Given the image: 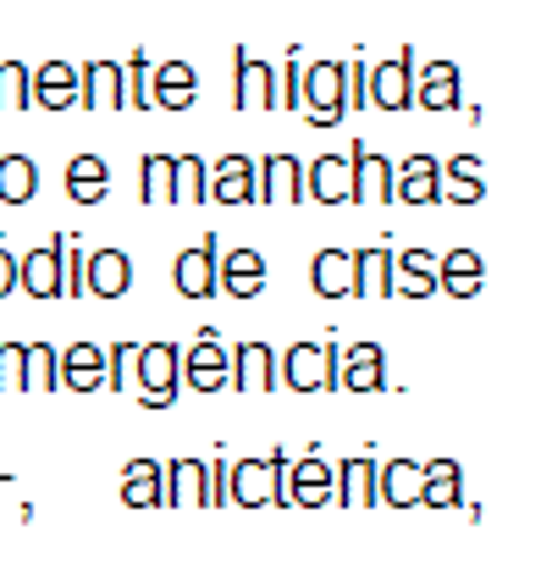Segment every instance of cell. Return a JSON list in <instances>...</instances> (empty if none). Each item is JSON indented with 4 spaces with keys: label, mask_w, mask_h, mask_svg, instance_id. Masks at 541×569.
<instances>
[{
    "label": "cell",
    "mask_w": 541,
    "mask_h": 569,
    "mask_svg": "<svg viewBox=\"0 0 541 569\" xmlns=\"http://www.w3.org/2000/svg\"><path fill=\"white\" fill-rule=\"evenodd\" d=\"M304 117L310 128H338L343 122V61H304Z\"/></svg>",
    "instance_id": "cell-3"
},
{
    "label": "cell",
    "mask_w": 541,
    "mask_h": 569,
    "mask_svg": "<svg viewBox=\"0 0 541 569\" xmlns=\"http://www.w3.org/2000/svg\"><path fill=\"white\" fill-rule=\"evenodd\" d=\"M122 94H128V106H150V56L144 50H133L128 56V67H122Z\"/></svg>",
    "instance_id": "cell-40"
},
{
    "label": "cell",
    "mask_w": 541,
    "mask_h": 569,
    "mask_svg": "<svg viewBox=\"0 0 541 569\" xmlns=\"http://www.w3.org/2000/svg\"><path fill=\"white\" fill-rule=\"evenodd\" d=\"M204 193H210L204 156H172V199H178V204H199Z\"/></svg>",
    "instance_id": "cell-36"
},
{
    "label": "cell",
    "mask_w": 541,
    "mask_h": 569,
    "mask_svg": "<svg viewBox=\"0 0 541 569\" xmlns=\"http://www.w3.org/2000/svg\"><path fill=\"white\" fill-rule=\"evenodd\" d=\"M178 293L182 299L221 293V249H216V238H204V243H193V249L178 254Z\"/></svg>",
    "instance_id": "cell-10"
},
{
    "label": "cell",
    "mask_w": 541,
    "mask_h": 569,
    "mask_svg": "<svg viewBox=\"0 0 541 569\" xmlns=\"http://www.w3.org/2000/svg\"><path fill=\"white\" fill-rule=\"evenodd\" d=\"M354 199L360 204H381V199H392V161L387 156H370L364 144H354Z\"/></svg>",
    "instance_id": "cell-28"
},
{
    "label": "cell",
    "mask_w": 541,
    "mask_h": 569,
    "mask_svg": "<svg viewBox=\"0 0 541 569\" xmlns=\"http://www.w3.org/2000/svg\"><path fill=\"white\" fill-rule=\"evenodd\" d=\"M392 199H403V204H437L442 199V167L431 156H409L403 167H392Z\"/></svg>",
    "instance_id": "cell-16"
},
{
    "label": "cell",
    "mask_w": 541,
    "mask_h": 569,
    "mask_svg": "<svg viewBox=\"0 0 541 569\" xmlns=\"http://www.w3.org/2000/svg\"><path fill=\"white\" fill-rule=\"evenodd\" d=\"M254 193H260V167L249 156H221L210 167V193L204 199H216V204H249Z\"/></svg>",
    "instance_id": "cell-13"
},
{
    "label": "cell",
    "mask_w": 541,
    "mask_h": 569,
    "mask_svg": "<svg viewBox=\"0 0 541 569\" xmlns=\"http://www.w3.org/2000/svg\"><path fill=\"white\" fill-rule=\"evenodd\" d=\"M139 193H144V204H172V156H144Z\"/></svg>",
    "instance_id": "cell-38"
},
{
    "label": "cell",
    "mask_w": 541,
    "mask_h": 569,
    "mask_svg": "<svg viewBox=\"0 0 541 569\" xmlns=\"http://www.w3.org/2000/svg\"><path fill=\"white\" fill-rule=\"evenodd\" d=\"M282 72V89H277V106H288V111H299V100H304V61H299V50L288 56V67H277Z\"/></svg>",
    "instance_id": "cell-43"
},
{
    "label": "cell",
    "mask_w": 541,
    "mask_h": 569,
    "mask_svg": "<svg viewBox=\"0 0 541 569\" xmlns=\"http://www.w3.org/2000/svg\"><path fill=\"white\" fill-rule=\"evenodd\" d=\"M133 392L144 409H172L182 392V349L178 343H139V371Z\"/></svg>",
    "instance_id": "cell-2"
},
{
    "label": "cell",
    "mask_w": 541,
    "mask_h": 569,
    "mask_svg": "<svg viewBox=\"0 0 541 569\" xmlns=\"http://www.w3.org/2000/svg\"><path fill=\"white\" fill-rule=\"evenodd\" d=\"M83 288H89L94 299H122V293L133 288V260H128L122 249H94V254L83 260Z\"/></svg>",
    "instance_id": "cell-14"
},
{
    "label": "cell",
    "mask_w": 541,
    "mask_h": 569,
    "mask_svg": "<svg viewBox=\"0 0 541 569\" xmlns=\"http://www.w3.org/2000/svg\"><path fill=\"white\" fill-rule=\"evenodd\" d=\"M161 459H133L128 470H122V503H133V509H156L161 503Z\"/></svg>",
    "instance_id": "cell-34"
},
{
    "label": "cell",
    "mask_w": 541,
    "mask_h": 569,
    "mask_svg": "<svg viewBox=\"0 0 541 569\" xmlns=\"http://www.w3.org/2000/svg\"><path fill=\"white\" fill-rule=\"evenodd\" d=\"M392 293H403V299H431L437 293V260H431V249L392 254Z\"/></svg>",
    "instance_id": "cell-26"
},
{
    "label": "cell",
    "mask_w": 541,
    "mask_h": 569,
    "mask_svg": "<svg viewBox=\"0 0 541 569\" xmlns=\"http://www.w3.org/2000/svg\"><path fill=\"white\" fill-rule=\"evenodd\" d=\"M232 106L277 111V67H266L254 50H232Z\"/></svg>",
    "instance_id": "cell-7"
},
{
    "label": "cell",
    "mask_w": 541,
    "mask_h": 569,
    "mask_svg": "<svg viewBox=\"0 0 541 569\" xmlns=\"http://www.w3.org/2000/svg\"><path fill=\"white\" fill-rule=\"evenodd\" d=\"M354 293L360 299H387L392 293V249H360L354 254Z\"/></svg>",
    "instance_id": "cell-33"
},
{
    "label": "cell",
    "mask_w": 541,
    "mask_h": 569,
    "mask_svg": "<svg viewBox=\"0 0 541 569\" xmlns=\"http://www.w3.org/2000/svg\"><path fill=\"white\" fill-rule=\"evenodd\" d=\"M56 381L72 387V392H94V387H106V349H100V343H72V349H61Z\"/></svg>",
    "instance_id": "cell-19"
},
{
    "label": "cell",
    "mask_w": 541,
    "mask_h": 569,
    "mask_svg": "<svg viewBox=\"0 0 541 569\" xmlns=\"http://www.w3.org/2000/svg\"><path fill=\"white\" fill-rule=\"evenodd\" d=\"M182 381L193 392H221L232 387V360H227V343H216V332L204 327L188 349H182Z\"/></svg>",
    "instance_id": "cell-6"
},
{
    "label": "cell",
    "mask_w": 541,
    "mask_h": 569,
    "mask_svg": "<svg viewBox=\"0 0 541 569\" xmlns=\"http://www.w3.org/2000/svg\"><path fill=\"white\" fill-rule=\"evenodd\" d=\"M288 448L266 453V459H232L227 465V498L238 509H266V503H282V481H288Z\"/></svg>",
    "instance_id": "cell-1"
},
{
    "label": "cell",
    "mask_w": 541,
    "mask_h": 569,
    "mask_svg": "<svg viewBox=\"0 0 541 569\" xmlns=\"http://www.w3.org/2000/svg\"><path fill=\"white\" fill-rule=\"evenodd\" d=\"M227 465H232V459H210V509L227 503Z\"/></svg>",
    "instance_id": "cell-46"
},
{
    "label": "cell",
    "mask_w": 541,
    "mask_h": 569,
    "mask_svg": "<svg viewBox=\"0 0 541 569\" xmlns=\"http://www.w3.org/2000/svg\"><path fill=\"white\" fill-rule=\"evenodd\" d=\"M39 193V167L28 156H0V199L6 204H28Z\"/></svg>",
    "instance_id": "cell-35"
},
{
    "label": "cell",
    "mask_w": 541,
    "mask_h": 569,
    "mask_svg": "<svg viewBox=\"0 0 541 569\" xmlns=\"http://www.w3.org/2000/svg\"><path fill=\"white\" fill-rule=\"evenodd\" d=\"M332 492L343 498V509H370L375 503V459H364V453L360 459H343Z\"/></svg>",
    "instance_id": "cell-31"
},
{
    "label": "cell",
    "mask_w": 541,
    "mask_h": 569,
    "mask_svg": "<svg viewBox=\"0 0 541 569\" xmlns=\"http://www.w3.org/2000/svg\"><path fill=\"white\" fill-rule=\"evenodd\" d=\"M6 293H17V254L0 243V299H6Z\"/></svg>",
    "instance_id": "cell-47"
},
{
    "label": "cell",
    "mask_w": 541,
    "mask_h": 569,
    "mask_svg": "<svg viewBox=\"0 0 541 569\" xmlns=\"http://www.w3.org/2000/svg\"><path fill=\"white\" fill-rule=\"evenodd\" d=\"M56 254H61V293L67 299H78V293H89L83 288V249H78V238H56Z\"/></svg>",
    "instance_id": "cell-39"
},
{
    "label": "cell",
    "mask_w": 541,
    "mask_h": 569,
    "mask_svg": "<svg viewBox=\"0 0 541 569\" xmlns=\"http://www.w3.org/2000/svg\"><path fill=\"white\" fill-rule=\"evenodd\" d=\"M133 371H139V343H117V349H106V387H111V392L133 387Z\"/></svg>",
    "instance_id": "cell-41"
},
{
    "label": "cell",
    "mask_w": 541,
    "mask_h": 569,
    "mask_svg": "<svg viewBox=\"0 0 541 569\" xmlns=\"http://www.w3.org/2000/svg\"><path fill=\"white\" fill-rule=\"evenodd\" d=\"M338 349L343 343H293L277 366V381H288L293 392H321L338 387Z\"/></svg>",
    "instance_id": "cell-4"
},
{
    "label": "cell",
    "mask_w": 541,
    "mask_h": 569,
    "mask_svg": "<svg viewBox=\"0 0 541 569\" xmlns=\"http://www.w3.org/2000/svg\"><path fill=\"white\" fill-rule=\"evenodd\" d=\"M299 193H304V167L293 156H266V167H260V199L293 204Z\"/></svg>",
    "instance_id": "cell-30"
},
{
    "label": "cell",
    "mask_w": 541,
    "mask_h": 569,
    "mask_svg": "<svg viewBox=\"0 0 541 569\" xmlns=\"http://www.w3.org/2000/svg\"><path fill=\"white\" fill-rule=\"evenodd\" d=\"M420 470H425L420 509H459V492H464V465H459V459H431V465H420Z\"/></svg>",
    "instance_id": "cell-27"
},
{
    "label": "cell",
    "mask_w": 541,
    "mask_h": 569,
    "mask_svg": "<svg viewBox=\"0 0 541 569\" xmlns=\"http://www.w3.org/2000/svg\"><path fill=\"white\" fill-rule=\"evenodd\" d=\"M420 111H453L459 106V67L453 61H425L414 67V100Z\"/></svg>",
    "instance_id": "cell-17"
},
{
    "label": "cell",
    "mask_w": 541,
    "mask_h": 569,
    "mask_svg": "<svg viewBox=\"0 0 541 569\" xmlns=\"http://www.w3.org/2000/svg\"><path fill=\"white\" fill-rule=\"evenodd\" d=\"M448 178H453V183H487V178H481V156H453V161H448Z\"/></svg>",
    "instance_id": "cell-45"
},
{
    "label": "cell",
    "mask_w": 541,
    "mask_h": 569,
    "mask_svg": "<svg viewBox=\"0 0 541 569\" xmlns=\"http://www.w3.org/2000/svg\"><path fill=\"white\" fill-rule=\"evenodd\" d=\"M167 509H210V459H172L161 470Z\"/></svg>",
    "instance_id": "cell-9"
},
{
    "label": "cell",
    "mask_w": 541,
    "mask_h": 569,
    "mask_svg": "<svg viewBox=\"0 0 541 569\" xmlns=\"http://www.w3.org/2000/svg\"><path fill=\"white\" fill-rule=\"evenodd\" d=\"M338 387H349V392H381L387 387V355H381V343H349V349H338Z\"/></svg>",
    "instance_id": "cell-12"
},
{
    "label": "cell",
    "mask_w": 541,
    "mask_h": 569,
    "mask_svg": "<svg viewBox=\"0 0 541 569\" xmlns=\"http://www.w3.org/2000/svg\"><path fill=\"white\" fill-rule=\"evenodd\" d=\"M310 282H315L321 299H343V293H354V254H349V249H321L315 266H310Z\"/></svg>",
    "instance_id": "cell-29"
},
{
    "label": "cell",
    "mask_w": 541,
    "mask_h": 569,
    "mask_svg": "<svg viewBox=\"0 0 541 569\" xmlns=\"http://www.w3.org/2000/svg\"><path fill=\"white\" fill-rule=\"evenodd\" d=\"M414 100V50H398L364 72V106L375 111H403Z\"/></svg>",
    "instance_id": "cell-5"
},
{
    "label": "cell",
    "mask_w": 541,
    "mask_h": 569,
    "mask_svg": "<svg viewBox=\"0 0 541 569\" xmlns=\"http://www.w3.org/2000/svg\"><path fill=\"white\" fill-rule=\"evenodd\" d=\"M17 288L33 293V299H61V254H56V238L17 260Z\"/></svg>",
    "instance_id": "cell-20"
},
{
    "label": "cell",
    "mask_w": 541,
    "mask_h": 569,
    "mask_svg": "<svg viewBox=\"0 0 541 569\" xmlns=\"http://www.w3.org/2000/svg\"><path fill=\"white\" fill-rule=\"evenodd\" d=\"M78 83H83V106L89 111H122L128 106V94H122V67L117 61H89L83 72H78Z\"/></svg>",
    "instance_id": "cell-24"
},
{
    "label": "cell",
    "mask_w": 541,
    "mask_h": 569,
    "mask_svg": "<svg viewBox=\"0 0 541 569\" xmlns=\"http://www.w3.org/2000/svg\"><path fill=\"white\" fill-rule=\"evenodd\" d=\"M420 487H425L420 459L375 465V503H387V509H409V503H420Z\"/></svg>",
    "instance_id": "cell-18"
},
{
    "label": "cell",
    "mask_w": 541,
    "mask_h": 569,
    "mask_svg": "<svg viewBox=\"0 0 541 569\" xmlns=\"http://www.w3.org/2000/svg\"><path fill=\"white\" fill-rule=\"evenodd\" d=\"M83 83H78V67L72 61H44V67H28V100H39L44 111H67L78 106Z\"/></svg>",
    "instance_id": "cell-11"
},
{
    "label": "cell",
    "mask_w": 541,
    "mask_h": 569,
    "mask_svg": "<svg viewBox=\"0 0 541 569\" xmlns=\"http://www.w3.org/2000/svg\"><path fill=\"white\" fill-rule=\"evenodd\" d=\"M56 360H61V349H50V343H28V349H22V387H28V392H33V387H39V392L61 387V381H56Z\"/></svg>",
    "instance_id": "cell-37"
},
{
    "label": "cell",
    "mask_w": 541,
    "mask_h": 569,
    "mask_svg": "<svg viewBox=\"0 0 541 569\" xmlns=\"http://www.w3.org/2000/svg\"><path fill=\"white\" fill-rule=\"evenodd\" d=\"M22 387V343H0V392Z\"/></svg>",
    "instance_id": "cell-44"
},
{
    "label": "cell",
    "mask_w": 541,
    "mask_h": 569,
    "mask_svg": "<svg viewBox=\"0 0 541 569\" xmlns=\"http://www.w3.org/2000/svg\"><path fill=\"white\" fill-rule=\"evenodd\" d=\"M332 481H338V465L321 459V453H304L299 465H288L282 503H293V509H321V503L332 498Z\"/></svg>",
    "instance_id": "cell-8"
},
{
    "label": "cell",
    "mask_w": 541,
    "mask_h": 569,
    "mask_svg": "<svg viewBox=\"0 0 541 569\" xmlns=\"http://www.w3.org/2000/svg\"><path fill=\"white\" fill-rule=\"evenodd\" d=\"M481 282H487V260H481L475 249H448V254L437 260V288H442V293H453V299H475Z\"/></svg>",
    "instance_id": "cell-21"
},
{
    "label": "cell",
    "mask_w": 541,
    "mask_h": 569,
    "mask_svg": "<svg viewBox=\"0 0 541 569\" xmlns=\"http://www.w3.org/2000/svg\"><path fill=\"white\" fill-rule=\"evenodd\" d=\"M193 94H199V72H193L188 61H161V67H150V106H161V111H188Z\"/></svg>",
    "instance_id": "cell-15"
},
{
    "label": "cell",
    "mask_w": 541,
    "mask_h": 569,
    "mask_svg": "<svg viewBox=\"0 0 541 569\" xmlns=\"http://www.w3.org/2000/svg\"><path fill=\"white\" fill-rule=\"evenodd\" d=\"M22 106H28V67L0 61V111H22Z\"/></svg>",
    "instance_id": "cell-42"
},
{
    "label": "cell",
    "mask_w": 541,
    "mask_h": 569,
    "mask_svg": "<svg viewBox=\"0 0 541 569\" xmlns=\"http://www.w3.org/2000/svg\"><path fill=\"white\" fill-rule=\"evenodd\" d=\"M260 288H266V254L260 249H227L221 254V293L254 299Z\"/></svg>",
    "instance_id": "cell-25"
},
{
    "label": "cell",
    "mask_w": 541,
    "mask_h": 569,
    "mask_svg": "<svg viewBox=\"0 0 541 569\" xmlns=\"http://www.w3.org/2000/svg\"><path fill=\"white\" fill-rule=\"evenodd\" d=\"M227 360H232V387H243V392H271L277 387L271 343H238V349H227Z\"/></svg>",
    "instance_id": "cell-22"
},
{
    "label": "cell",
    "mask_w": 541,
    "mask_h": 569,
    "mask_svg": "<svg viewBox=\"0 0 541 569\" xmlns=\"http://www.w3.org/2000/svg\"><path fill=\"white\" fill-rule=\"evenodd\" d=\"M442 199H453V204H475V199H487V183H453V189H442Z\"/></svg>",
    "instance_id": "cell-48"
},
{
    "label": "cell",
    "mask_w": 541,
    "mask_h": 569,
    "mask_svg": "<svg viewBox=\"0 0 541 569\" xmlns=\"http://www.w3.org/2000/svg\"><path fill=\"white\" fill-rule=\"evenodd\" d=\"M106 189H111V172H106L100 156H72V161H67V193H72L78 204H100Z\"/></svg>",
    "instance_id": "cell-32"
},
{
    "label": "cell",
    "mask_w": 541,
    "mask_h": 569,
    "mask_svg": "<svg viewBox=\"0 0 541 569\" xmlns=\"http://www.w3.org/2000/svg\"><path fill=\"white\" fill-rule=\"evenodd\" d=\"M304 189L315 204H343L354 199V167L343 156H321L315 167H304Z\"/></svg>",
    "instance_id": "cell-23"
}]
</instances>
